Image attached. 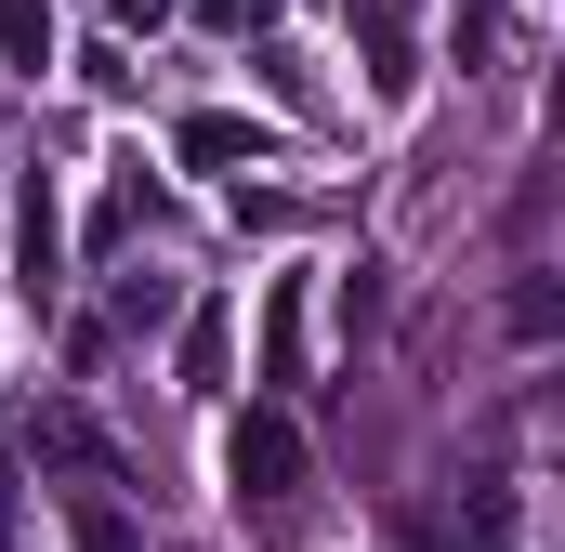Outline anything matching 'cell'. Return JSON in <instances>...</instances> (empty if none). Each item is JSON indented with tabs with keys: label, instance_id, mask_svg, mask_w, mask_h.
<instances>
[{
	"label": "cell",
	"instance_id": "cell-13",
	"mask_svg": "<svg viewBox=\"0 0 565 552\" xmlns=\"http://www.w3.org/2000/svg\"><path fill=\"white\" fill-rule=\"evenodd\" d=\"M198 13H211L224 40H264V26H277V0H198Z\"/></svg>",
	"mask_w": 565,
	"mask_h": 552
},
{
	"label": "cell",
	"instance_id": "cell-8",
	"mask_svg": "<svg viewBox=\"0 0 565 552\" xmlns=\"http://www.w3.org/2000/svg\"><path fill=\"white\" fill-rule=\"evenodd\" d=\"M264 382H302V276L264 289Z\"/></svg>",
	"mask_w": 565,
	"mask_h": 552
},
{
	"label": "cell",
	"instance_id": "cell-11",
	"mask_svg": "<svg viewBox=\"0 0 565 552\" xmlns=\"http://www.w3.org/2000/svg\"><path fill=\"white\" fill-rule=\"evenodd\" d=\"M119 316H132V329H158V316H171V276H158V264L119 276Z\"/></svg>",
	"mask_w": 565,
	"mask_h": 552
},
{
	"label": "cell",
	"instance_id": "cell-6",
	"mask_svg": "<svg viewBox=\"0 0 565 552\" xmlns=\"http://www.w3.org/2000/svg\"><path fill=\"white\" fill-rule=\"evenodd\" d=\"M40 460H66V474H93V487L119 474V447H106V434H93L79 408H40Z\"/></svg>",
	"mask_w": 565,
	"mask_h": 552
},
{
	"label": "cell",
	"instance_id": "cell-3",
	"mask_svg": "<svg viewBox=\"0 0 565 552\" xmlns=\"http://www.w3.org/2000/svg\"><path fill=\"white\" fill-rule=\"evenodd\" d=\"M184 171H237V158H264V119H237V106H198L184 132H171Z\"/></svg>",
	"mask_w": 565,
	"mask_h": 552
},
{
	"label": "cell",
	"instance_id": "cell-1",
	"mask_svg": "<svg viewBox=\"0 0 565 552\" xmlns=\"http://www.w3.org/2000/svg\"><path fill=\"white\" fill-rule=\"evenodd\" d=\"M224 487H237L250 513H289V500H302V421L289 408H237L224 421Z\"/></svg>",
	"mask_w": 565,
	"mask_h": 552
},
{
	"label": "cell",
	"instance_id": "cell-4",
	"mask_svg": "<svg viewBox=\"0 0 565 552\" xmlns=\"http://www.w3.org/2000/svg\"><path fill=\"white\" fill-rule=\"evenodd\" d=\"M224 382H237V316L198 302V316H184V395H224Z\"/></svg>",
	"mask_w": 565,
	"mask_h": 552
},
{
	"label": "cell",
	"instance_id": "cell-10",
	"mask_svg": "<svg viewBox=\"0 0 565 552\" xmlns=\"http://www.w3.org/2000/svg\"><path fill=\"white\" fill-rule=\"evenodd\" d=\"M553 329H565V289H553V276H526V289H513V342H553Z\"/></svg>",
	"mask_w": 565,
	"mask_h": 552
},
{
	"label": "cell",
	"instance_id": "cell-12",
	"mask_svg": "<svg viewBox=\"0 0 565 552\" xmlns=\"http://www.w3.org/2000/svg\"><path fill=\"white\" fill-rule=\"evenodd\" d=\"M500 53V0H460V66H487Z\"/></svg>",
	"mask_w": 565,
	"mask_h": 552
},
{
	"label": "cell",
	"instance_id": "cell-9",
	"mask_svg": "<svg viewBox=\"0 0 565 552\" xmlns=\"http://www.w3.org/2000/svg\"><path fill=\"white\" fill-rule=\"evenodd\" d=\"M0 53L40 79V66H53V0H0Z\"/></svg>",
	"mask_w": 565,
	"mask_h": 552
},
{
	"label": "cell",
	"instance_id": "cell-2",
	"mask_svg": "<svg viewBox=\"0 0 565 552\" xmlns=\"http://www.w3.org/2000/svg\"><path fill=\"white\" fill-rule=\"evenodd\" d=\"M53 276H66V211H53V171H26L13 184V289L53 302Z\"/></svg>",
	"mask_w": 565,
	"mask_h": 552
},
{
	"label": "cell",
	"instance_id": "cell-7",
	"mask_svg": "<svg viewBox=\"0 0 565 552\" xmlns=\"http://www.w3.org/2000/svg\"><path fill=\"white\" fill-rule=\"evenodd\" d=\"M66 552H145V527L106 500V487H79V500H66Z\"/></svg>",
	"mask_w": 565,
	"mask_h": 552
},
{
	"label": "cell",
	"instance_id": "cell-14",
	"mask_svg": "<svg viewBox=\"0 0 565 552\" xmlns=\"http://www.w3.org/2000/svg\"><path fill=\"white\" fill-rule=\"evenodd\" d=\"M106 13H119V40H132V26H158V13H184V0H106Z\"/></svg>",
	"mask_w": 565,
	"mask_h": 552
},
{
	"label": "cell",
	"instance_id": "cell-5",
	"mask_svg": "<svg viewBox=\"0 0 565 552\" xmlns=\"http://www.w3.org/2000/svg\"><path fill=\"white\" fill-rule=\"evenodd\" d=\"M355 53H369V79L382 93H408L422 66H408V26H395V0H355Z\"/></svg>",
	"mask_w": 565,
	"mask_h": 552
}]
</instances>
